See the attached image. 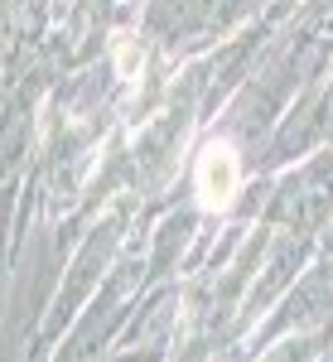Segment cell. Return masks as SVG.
Wrapping results in <instances>:
<instances>
[{"instance_id":"1","label":"cell","mask_w":333,"mask_h":362,"mask_svg":"<svg viewBox=\"0 0 333 362\" xmlns=\"http://www.w3.org/2000/svg\"><path fill=\"white\" fill-rule=\"evenodd\" d=\"M237 184H242V165H237L232 145H208L203 160H198V198L208 208H227Z\"/></svg>"}]
</instances>
